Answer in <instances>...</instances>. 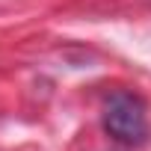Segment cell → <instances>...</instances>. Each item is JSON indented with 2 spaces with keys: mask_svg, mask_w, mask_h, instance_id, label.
I'll use <instances>...</instances> for the list:
<instances>
[{
  "mask_svg": "<svg viewBox=\"0 0 151 151\" xmlns=\"http://www.w3.org/2000/svg\"><path fill=\"white\" fill-rule=\"evenodd\" d=\"M104 127L113 139L139 145L148 136V116H145L142 98L133 92H124V89L113 92L104 104Z\"/></svg>",
  "mask_w": 151,
  "mask_h": 151,
  "instance_id": "1",
  "label": "cell"
}]
</instances>
